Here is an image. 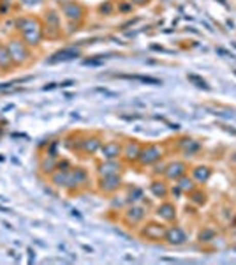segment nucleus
<instances>
[{
    "label": "nucleus",
    "instance_id": "1",
    "mask_svg": "<svg viewBox=\"0 0 236 265\" xmlns=\"http://www.w3.org/2000/svg\"><path fill=\"white\" fill-rule=\"evenodd\" d=\"M48 179H50L51 186L67 193H76L81 187L89 186V174H87V170H83L79 166H71L67 170H55Z\"/></svg>",
    "mask_w": 236,
    "mask_h": 265
},
{
    "label": "nucleus",
    "instance_id": "2",
    "mask_svg": "<svg viewBox=\"0 0 236 265\" xmlns=\"http://www.w3.org/2000/svg\"><path fill=\"white\" fill-rule=\"evenodd\" d=\"M14 29L18 35L23 39L30 48H37L45 39L42 32V20L34 14H22L14 20Z\"/></svg>",
    "mask_w": 236,
    "mask_h": 265
},
{
    "label": "nucleus",
    "instance_id": "3",
    "mask_svg": "<svg viewBox=\"0 0 236 265\" xmlns=\"http://www.w3.org/2000/svg\"><path fill=\"white\" fill-rule=\"evenodd\" d=\"M6 44H7V48H9L11 57H13L16 67L27 66V64H29L30 60H32V48L25 41H23L19 35H16V37H11Z\"/></svg>",
    "mask_w": 236,
    "mask_h": 265
},
{
    "label": "nucleus",
    "instance_id": "4",
    "mask_svg": "<svg viewBox=\"0 0 236 265\" xmlns=\"http://www.w3.org/2000/svg\"><path fill=\"white\" fill-rule=\"evenodd\" d=\"M146 216H148V207L141 205V203H129L122 214V221L127 228H136L146 219Z\"/></svg>",
    "mask_w": 236,
    "mask_h": 265
},
{
    "label": "nucleus",
    "instance_id": "5",
    "mask_svg": "<svg viewBox=\"0 0 236 265\" xmlns=\"http://www.w3.org/2000/svg\"><path fill=\"white\" fill-rule=\"evenodd\" d=\"M42 32H45V37L48 39H57L60 37V14L55 9H48L42 18Z\"/></svg>",
    "mask_w": 236,
    "mask_h": 265
},
{
    "label": "nucleus",
    "instance_id": "6",
    "mask_svg": "<svg viewBox=\"0 0 236 265\" xmlns=\"http://www.w3.org/2000/svg\"><path fill=\"white\" fill-rule=\"evenodd\" d=\"M123 180L120 174H113V175H102L99 177V184H97V190L102 195H113L117 193L120 187H122Z\"/></svg>",
    "mask_w": 236,
    "mask_h": 265
},
{
    "label": "nucleus",
    "instance_id": "7",
    "mask_svg": "<svg viewBox=\"0 0 236 265\" xmlns=\"http://www.w3.org/2000/svg\"><path fill=\"white\" fill-rule=\"evenodd\" d=\"M164 234H166V226L162 223H146L141 228V237L150 242H159L164 240Z\"/></svg>",
    "mask_w": 236,
    "mask_h": 265
},
{
    "label": "nucleus",
    "instance_id": "8",
    "mask_svg": "<svg viewBox=\"0 0 236 265\" xmlns=\"http://www.w3.org/2000/svg\"><path fill=\"white\" fill-rule=\"evenodd\" d=\"M62 13L71 23H76L85 16V9H83L81 4L74 2V0H67L66 4H62Z\"/></svg>",
    "mask_w": 236,
    "mask_h": 265
},
{
    "label": "nucleus",
    "instance_id": "9",
    "mask_svg": "<svg viewBox=\"0 0 236 265\" xmlns=\"http://www.w3.org/2000/svg\"><path fill=\"white\" fill-rule=\"evenodd\" d=\"M162 158V150L155 145H148V147H143L141 148V154H139V159L138 163L141 166H150V164L157 163L159 159Z\"/></svg>",
    "mask_w": 236,
    "mask_h": 265
},
{
    "label": "nucleus",
    "instance_id": "10",
    "mask_svg": "<svg viewBox=\"0 0 236 265\" xmlns=\"http://www.w3.org/2000/svg\"><path fill=\"white\" fill-rule=\"evenodd\" d=\"M58 166V156L57 154H51V152H45V154L39 158V172L42 175L50 177L57 170Z\"/></svg>",
    "mask_w": 236,
    "mask_h": 265
},
{
    "label": "nucleus",
    "instance_id": "11",
    "mask_svg": "<svg viewBox=\"0 0 236 265\" xmlns=\"http://www.w3.org/2000/svg\"><path fill=\"white\" fill-rule=\"evenodd\" d=\"M164 240L171 246H180L187 240V234L182 226H171L166 228V234H164Z\"/></svg>",
    "mask_w": 236,
    "mask_h": 265
},
{
    "label": "nucleus",
    "instance_id": "12",
    "mask_svg": "<svg viewBox=\"0 0 236 265\" xmlns=\"http://www.w3.org/2000/svg\"><path fill=\"white\" fill-rule=\"evenodd\" d=\"M16 67L13 57H11V51L7 48L6 43H0V73H9Z\"/></svg>",
    "mask_w": 236,
    "mask_h": 265
},
{
    "label": "nucleus",
    "instance_id": "13",
    "mask_svg": "<svg viewBox=\"0 0 236 265\" xmlns=\"http://www.w3.org/2000/svg\"><path fill=\"white\" fill-rule=\"evenodd\" d=\"M141 145L138 142H127L125 145L122 147V158L125 159L127 163H136L139 159V154H141Z\"/></svg>",
    "mask_w": 236,
    "mask_h": 265
},
{
    "label": "nucleus",
    "instance_id": "14",
    "mask_svg": "<svg viewBox=\"0 0 236 265\" xmlns=\"http://www.w3.org/2000/svg\"><path fill=\"white\" fill-rule=\"evenodd\" d=\"M122 168L123 166H122V163H118V159H106V161L97 166V174H99V177L113 175V174H120Z\"/></svg>",
    "mask_w": 236,
    "mask_h": 265
},
{
    "label": "nucleus",
    "instance_id": "15",
    "mask_svg": "<svg viewBox=\"0 0 236 265\" xmlns=\"http://www.w3.org/2000/svg\"><path fill=\"white\" fill-rule=\"evenodd\" d=\"M104 159H118L122 158V145L118 142H106L101 147Z\"/></svg>",
    "mask_w": 236,
    "mask_h": 265
},
{
    "label": "nucleus",
    "instance_id": "16",
    "mask_svg": "<svg viewBox=\"0 0 236 265\" xmlns=\"http://www.w3.org/2000/svg\"><path fill=\"white\" fill-rule=\"evenodd\" d=\"M155 214H157V218L161 221H167V223H169V221L177 218V209H175V205H171L169 202H164L157 207Z\"/></svg>",
    "mask_w": 236,
    "mask_h": 265
},
{
    "label": "nucleus",
    "instance_id": "17",
    "mask_svg": "<svg viewBox=\"0 0 236 265\" xmlns=\"http://www.w3.org/2000/svg\"><path fill=\"white\" fill-rule=\"evenodd\" d=\"M101 147H102V142L99 138H95V136L79 142V148H81L83 152H87V154H95Z\"/></svg>",
    "mask_w": 236,
    "mask_h": 265
},
{
    "label": "nucleus",
    "instance_id": "18",
    "mask_svg": "<svg viewBox=\"0 0 236 265\" xmlns=\"http://www.w3.org/2000/svg\"><path fill=\"white\" fill-rule=\"evenodd\" d=\"M78 53H79L78 50H69V48H67V50H60V51H57V53H55L51 59H48L46 62H48V64H55V62H60V60H71V59L78 57Z\"/></svg>",
    "mask_w": 236,
    "mask_h": 265
},
{
    "label": "nucleus",
    "instance_id": "19",
    "mask_svg": "<svg viewBox=\"0 0 236 265\" xmlns=\"http://www.w3.org/2000/svg\"><path fill=\"white\" fill-rule=\"evenodd\" d=\"M183 174H185V170H183V164H180V163L169 164V166H166V170H164V175H166L169 180H178Z\"/></svg>",
    "mask_w": 236,
    "mask_h": 265
},
{
    "label": "nucleus",
    "instance_id": "20",
    "mask_svg": "<svg viewBox=\"0 0 236 265\" xmlns=\"http://www.w3.org/2000/svg\"><path fill=\"white\" fill-rule=\"evenodd\" d=\"M45 2L46 0H18V6L23 11H27V13H34V11L41 9L45 6Z\"/></svg>",
    "mask_w": 236,
    "mask_h": 265
},
{
    "label": "nucleus",
    "instance_id": "21",
    "mask_svg": "<svg viewBox=\"0 0 236 265\" xmlns=\"http://www.w3.org/2000/svg\"><path fill=\"white\" fill-rule=\"evenodd\" d=\"M150 190H152V193H154L155 196H157V198H166V196H167V187H166V184L161 182V180H155V182H152Z\"/></svg>",
    "mask_w": 236,
    "mask_h": 265
},
{
    "label": "nucleus",
    "instance_id": "22",
    "mask_svg": "<svg viewBox=\"0 0 236 265\" xmlns=\"http://www.w3.org/2000/svg\"><path fill=\"white\" fill-rule=\"evenodd\" d=\"M13 6V0H0V16H7Z\"/></svg>",
    "mask_w": 236,
    "mask_h": 265
},
{
    "label": "nucleus",
    "instance_id": "23",
    "mask_svg": "<svg viewBox=\"0 0 236 265\" xmlns=\"http://www.w3.org/2000/svg\"><path fill=\"white\" fill-rule=\"evenodd\" d=\"M53 2H58V4H66L67 0H53Z\"/></svg>",
    "mask_w": 236,
    "mask_h": 265
}]
</instances>
